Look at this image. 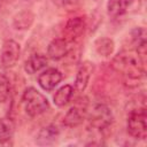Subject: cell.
Here are the masks:
<instances>
[{"label": "cell", "instance_id": "cell-20", "mask_svg": "<svg viewBox=\"0 0 147 147\" xmlns=\"http://www.w3.org/2000/svg\"><path fill=\"white\" fill-rule=\"evenodd\" d=\"M0 5H1V0H0Z\"/></svg>", "mask_w": 147, "mask_h": 147}, {"label": "cell", "instance_id": "cell-3", "mask_svg": "<svg viewBox=\"0 0 147 147\" xmlns=\"http://www.w3.org/2000/svg\"><path fill=\"white\" fill-rule=\"evenodd\" d=\"M147 115L146 107L141 106L138 108H133L129 111L126 119V129L129 134L139 140H145L147 137Z\"/></svg>", "mask_w": 147, "mask_h": 147}, {"label": "cell", "instance_id": "cell-15", "mask_svg": "<svg viewBox=\"0 0 147 147\" xmlns=\"http://www.w3.org/2000/svg\"><path fill=\"white\" fill-rule=\"evenodd\" d=\"M72 94H74V87H72L70 84L63 85L62 87H60V88L55 92V94H54V96H53V100H54L55 106H57V107H63V106H65V105L70 101Z\"/></svg>", "mask_w": 147, "mask_h": 147}, {"label": "cell", "instance_id": "cell-2", "mask_svg": "<svg viewBox=\"0 0 147 147\" xmlns=\"http://www.w3.org/2000/svg\"><path fill=\"white\" fill-rule=\"evenodd\" d=\"M22 105L25 113L31 117L39 116L49 109L47 98L34 87L25 88L22 95Z\"/></svg>", "mask_w": 147, "mask_h": 147}, {"label": "cell", "instance_id": "cell-17", "mask_svg": "<svg viewBox=\"0 0 147 147\" xmlns=\"http://www.w3.org/2000/svg\"><path fill=\"white\" fill-rule=\"evenodd\" d=\"M14 134V123L8 118H0V145L8 144Z\"/></svg>", "mask_w": 147, "mask_h": 147}, {"label": "cell", "instance_id": "cell-6", "mask_svg": "<svg viewBox=\"0 0 147 147\" xmlns=\"http://www.w3.org/2000/svg\"><path fill=\"white\" fill-rule=\"evenodd\" d=\"M86 28V23H85V18L82 16H77V17H72L70 18L63 30L64 33V39L68 40L69 42L76 41L78 38L82 37V34L84 33Z\"/></svg>", "mask_w": 147, "mask_h": 147}, {"label": "cell", "instance_id": "cell-8", "mask_svg": "<svg viewBox=\"0 0 147 147\" xmlns=\"http://www.w3.org/2000/svg\"><path fill=\"white\" fill-rule=\"evenodd\" d=\"M94 70V64L93 62L90 61H84L78 70H77V75H76V79H75V88L78 92H84L85 88L87 87V84L90 82L91 75L93 74Z\"/></svg>", "mask_w": 147, "mask_h": 147}, {"label": "cell", "instance_id": "cell-5", "mask_svg": "<svg viewBox=\"0 0 147 147\" xmlns=\"http://www.w3.org/2000/svg\"><path fill=\"white\" fill-rule=\"evenodd\" d=\"M21 55V46L17 41L13 39H8L3 42L2 49H1V65L5 69H9L16 65V63L20 60Z\"/></svg>", "mask_w": 147, "mask_h": 147}, {"label": "cell", "instance_id": "cell-7", "mask_svg": "<svg viewBox=\"0 0 147 147\" xmlns=\"http://www.w3.org/2000/svg\"><path fill=\"white\" fill-rule=\"evenodd\" d=\"M62 80V74L55 68H48L38 76V84L45 91H52Z\"/></svg>", "mask_w": 147, "mask_h": 147}, {"label": "cell", "instance_id": "cell-18", "mask_svg": "<svg viewBox=\"0 0 147 147\" xmlns=\"http://www.w3.org/2000/svg\"><path fill=\"white\" fill-rule=\"evenodd\" d=\"M9 93H10L9 80L3 74H0V103H3L8 100Z\"/></svg>", "mask_w": 147, "mask_h": 147}, {"label": "cell", "instance_id": "cell-12", "mask_svg": "<svg viewBox=\"0 0 147 147\" xmlns=\"http://www.w3.org/2000/svg\"><path fill=\"white\" fill-rule=\"evenodd\" d=\"M47 57L42 54H33L31 55L24 63V70L29 75H33L47 65Z\"/></svg>", "mask_w": 147, "mask_h": 147}, {"label": "cell", "instance_id": "cell-13", "mask_svg": "<svg viewBox=\"0 0 147 147\" xmlns=\"http://www.w3.org/2000/svg\"><path fill=\"white\" fill-rule=\"evenodd\" d=\"M133 3V0H108L107 11L111 17H118L124 15L130 6Z\"/></svg>", "mask_w": 147, "mask_h": 147}, {"label": "cell", "instance_id": "cell-11", "mask_svg": "<svg viewBox=\"0 0 147 147\" xmlns=\"http://www.w3.org/2000/svg\"><path fill=\"white\" fill-rule=\"evenodd\" d=\"M86 115L85 108H80L77 106H72L63 117V124L68 127H76L83 123L84 117Z\"/></svg>", "mask_w": 147, "mask_h": 147}, {"label": "cell", "instance_id": "cell-9", "mask_svg": "<svg viewBox=\"0 0 147 147\" xmlns=\"http://www.w3.org/2000/svg\"><path fill=\"white\" fill-rule=\"evenodd\" d=\"M70 51V42L64 38H56L52 40L47 47V55L52 60H61Z\"/></svg>", "mask_w": 147, "mask_h": 147}, {"label": "cell", "instance_id": "cell-1", "mask_svg": "<svg viewBox=\"0 0 147 147\" xmlns=\"http://www.w3.org/2000/svg\"><path fill=\"white\" fill-rule=\"evenodd\" d=\"M111 67L126 82H139L145 76V60L134 51H122L111 60Z\"/></svg>", "mask_w": 147, "mask_h": 147}, {"label": "cell", "instance_id": "cell-19", "mask_svg": "<svg viewBox=\"0 0 147 147\" xmlns=\"http://www.w3.org/2000/svg\"><path fill=\"white\" fill-rule=\"evenodd\" d=\"M79 0H63V3L65 5V6H75L77 2H78Z\"/></svg>", "mask_w": 147, "mask_h": 147}, {"label": "cell", "instance_id": "cell-14", "mask_svg": "<svg viewBox=\"0 0 147 147\" xmlns=\"http://www.w3.org/2000/svg\"><path fill=\"white\" fill-rule=\"evenodd\" d=\"M34 21V14L30 10H23L16 14L13 18V25L17 30L29 29Z\"/></svg>", "mask_w": 147, "mask_h": 147}, {"label": "cell", "instance_id": "cell-10", "mask_svg": "<svg viewBox=\"0 0 147 147\" xmlns=\"http://www.w3.org/2000/svg\"><path fill=\"white\" fill-rule=\"evenodd\" d=\"M59 134H60V131H59L57 126L54 124H49V125L42 127L38 132L37 138H36V142L39 146L52 145L59 138Z\"/></svg>", "mask_w": 147, "mask_h": 147}, {"label": "cell", "instance_id": "cell-4", "mask_svg": "<svg viewBox=\"0 0 147 147\" xmlns=\"http://www.w3.org/2000/svg\"><path fill=\"white\" fill-rule=\"evenodd\" d=\"M86 115L91 126L98 130H105L109 127L114 121V115L110 108L103 103H96L91 110H86Z\"/></svg>", "mask_w": 147, "mask_h": 147}, {"label": "cell", "instance_id": "cell-16", "mask_svg": "<svg viewBox=\"0 0 147 147\" xmlns=\"http://www.w3.org/2000/svg\"><path fill=\"white\" fill-rule=\"evenodd\" d=\"M94 48L96 53L101 56H109L113 54L115 44L114 40L108 37H101L94 41Z\"/></svg>", "mask_w": 147, "mask_h": 147}]
</instances>
